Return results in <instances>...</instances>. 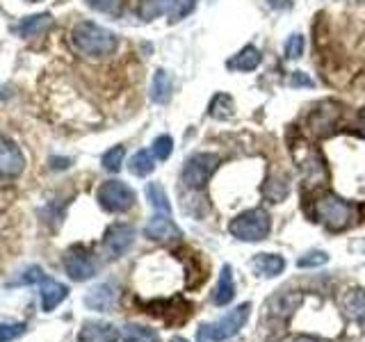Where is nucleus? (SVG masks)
<instances>
[{"label":"nucleus","instance_id":"f257e3e1","mask_svg":"<svg viewBox=\"0 0 365 342\" xmlns=\"http://www.w3.org/2000/svg\"><path fill=\"white\" fill-rule=\"evenodd\" d=\"M71 43L87 57H108L117 51V34L91 21H83L71 30Z\"/></svg>","mask_w":365,"mask_h":342},{"label":"nucleus","instance_id":"f03ea898","mask_svg":"<svg viewBox=\"0 0 365 342\" xmlns=\"http://www.w3.org/2000/svg\"><path fill=\"white\" fill-rule=\"evenodd\" d=\"M315 217L331 233H340L349 228L354 219H356V208L349 201L336 197V194H322L315 201Z\"/></svg>","mask_w":365,"mask_h":342},{"label":"nucleus","instance_id":"7ed1b4c3","mask_svg":"<svg viewBox=\"0 0 365 342\" xmlns=\"http://www.w3.org/2000/svg\"><path fill=\"white\" fill-rule=\"evenodd\" d=\"M292 155H294V162L299 165L302 171V180L308 190H317L322 187L324 182L329 180V169L324 157L319 155V151L315 146H311L308 142H297L292 146Z\"/></svg>","mask_w":365,"mask_h":342},{"label":"nucleus","instance_id":"20e7f679","mask_svg":"<svg viewBox=\"0 0 365 342\" xmlns=\"http://www.w3.org/2000/svg\"><path fill=\"white\" fill-rule=\"evenodd\" d=\"M249 313H251V304H242V306L233 308V311L224 315L222 319L201 326L199 340L201 342H224L228 338H233L237 331L245 326V322L249 319Z\"/></svg>","mask_w":365,"mask_h":342},{"label":"nucleus","instance_id":"39448f33","mask_svg":"<svg viewBox=\"0 0 365 342\" xmlns=\"http://www.w3.org/2000/svg\"><path fill=\"white\" fill-rule=\"evenodd\" d=\"M269 226H272L269 214L260 208H254L235 217L231 224V233L237 239H242V242H260V239L267 237Z\"/></svg>","mask_w":365,"mask_h":342},{"label":"nucleus","instance_id":"423d86ee","mask_svg":"<svg viewBox=\"0 0 365 342\" xmlns=\"http://www.w3.org/2000/svg\"><path fill=\"white\" fill-rule=\"evenodd\" d=\"M220 167V155L215 153H194L182 167V182L190 190H201Z\"/></svg>","mask_w":365,"mask_h":342},{"label":"nucleus","instance_id":"0eeeda50","mask_svg":"<svg viewBox=\"0 0 365 342\" xmlns=\"http://www.w3.org/2000/svg\"><path fill=\"white\" fill-rule=\"evenodd\" d=\"M98 203L108 212H125L133 208L135 192L121 180H108L98 187Z\"/></svg>","mask_w":365,"mask_h":342},{"label":"nucleus","instance_id":"6e6552de","mask_svg":"<svg viewBox=\"0 0 365 342\" xmlns=\"http://www.w3.org/2000/svg\"><path fill=\"white\" fill-rule=\"evenodd\" d=\"M342 117V110L334 100H322L313 108L311 117H308V128L315 137H329L336 130V125Z\"/></svg>","mask_w":365,"mask_h":342},{"label":"nucleus","instance_id":"1a4fd4ad","mask_svg":"<svg viewBox=\"0 0 365 342\" xmlns=\"http://www.w3.org/2000/svg\"><path fill=\"white\" fill-rule=\"evenodd\" d=\"M23 169H26V157L21 148L9 137L0 135V178H19Z\"/></svg>","mask_w":365,"mask_h":342},{"label":"nucleus","instance_id":"9d476101","mask_svg":"<svg viewBox=\"0 0 365 342\" xmlns=\"http://www.w3.org/2000/svg\"><path fill=\"white\" fill-rule=\"evenodd\" d=\"M135 242V228L128 224H114L108 228L106 237H103V247L112 256V258H119L128 251Z\"/></svg>","mask_w":365,"mask_h":342},{"label":"nucleus","instance_id":"9b49d317","mask_svg":"<svg viewBox=\"0 0 365 342\" xmlns=\"http://www.w3.org/2000/svg\"><path fill=\"white\" fill-rule=\"evenodd\" d=\"M64 269L73 281H87L96 274V262L87 251L76 247L64 256Z\"/></svg>","mask_w":365,"mask_h":342},{"label":"nucleus","instance_id":"f8f14e48","mask_svg":"<svg viewBox=\"0 0 365 342\" xmlns=\"http://www.w3.org/2000/svg\"><path fill=\"white\" fill-rule=\"evenodd\" d=\"M144 233H146L148 239H153V242H171V239L180 237L178 226L171 222V214H167V212L153 214L151 219H148Z\"/></svg>","mask_w":365,"mask_h":342},{"label":"nucleus","instance_id":"ddd939ff","mask_svg":"<svg viewBox=\"0 0 365 342\" xmlns=\"http://www.w3.org/2000/svg\"><path fill=\"white\" fill-rule=\"evenodd\" d=\"M117 285L114 283H101L96 285L94 290H89V294L85 296V304L91 308V311H98V313H108L110 308L117 304Z\"/></svg>","mask_w":365,"mask_h":342},{"label":"nucleus","instance_id":"4468645a","mask_svg":"<svg viewBox=\"0 0 365 342\" xmlns=\"http://www.w3.org/2000/svg\"><path fill=\"white\" fill-rule=\"evenodd\" d=\"M39 292H41V308L46 313H51L53 308L60 306L64 299H66V294H68V288L64 283L60 281H55V279H41L39 281Z\"/></svg>","mask_w":365,"mask_h":342},{"label":"nucleus","instance_id":"2eb2a0df","mask_svg":"<svg viewBox=\"0 0 365 342\" xmlns=\"http://www.w3.org/2000/svg\"><path fill=\"white\" fill-rule=\"evenodd\" d=\"M117 340H119V331L112 324H101V322L85 324L78 338V342H117Z\"/></svg>","mask_w":365,"mask_h":342},{"label":"nucleus","instance_id":"dca6fc26","mask_svg":"<svg viewBox=\"0 0 365 342\" xmlns=\"http://www.w3.org/2000/svg\"><path fill=\"white\" fill-rule=\"evenodd\" d=\"M288 190H290V178L283 174V171H272L265 187H262V194H265V199L272 201V203H279L288 197Z\"/></svg>","mask_w":365,"mask_h":342},{"label":"nucleus","instance_id":"f3484780","mask_svg":"<svg viewBox=\"0 0 365 342\" xmlns=\"http://www.w3.org/2000/svg\"><path fill=\"white\" fill-rule=\"evenodd\" d=\"M51 26H53L51 14H34V16L23 19L16 26V32L21 37H37V34H43Z\"/></svg>","mask_w":365,"mask_h":342},{"label":"nucleus","instance_id":"a211bd4d","mask_svg":"<svg viewBox=\"0 0 365 342\" xmlns=\"http://www.w3.org/2000/svg\"><path fill=\"white\" fill-rule=\"evenodd\" d=\"M178 0H140V16L151 21L160 14H174Z\"/></svg>","mask_w":365,"mask_h":342},{"label":"nucleus","instance_id":"6ab92c4d","mask_svg":"<svg viewBox=\"0 0 365 342\" xmlns=\"http://www.w3.org/2000/svg\"><path fill=\"white\" fill-rule=\"evenodd\" d=\"M235 296V283H233V271L231 265H224L222 269V276H220V285L215 290V304L217 306H226L231 304Z\"/></svg>","mask_w":365,"mask_h":342},{"label":"nucleus","instance_id":"aec40b11","mask_svg":"<svg viewBox=\"0 0 365 342\" xmlns=\"http://www.w3.org/2000/svg\"><path fill=\"white\" fill-rule=\"evenodd\" d=\"M342 304H345V311L351 319L365 322V292L363 290H347L345 296H342Z\"/></svg>","mask_w":365,"mask_h":342},{"label":"nucleus","instance_id":"412c9836","mask_svg":"<svg viewBox=\"0 0 365 342\" xmlns=\"http://www.w3.org/2000/svg\"><path fill=\"white\" fill-rule=\"evenodd\" d=\"M254 267L262 276H277V274L283 271L285 260L283 256H274V254H260L254 258Z\"/></svg>","mask_w":365,"mask_h":342},{"label":"nucleus","instance_id":"4be33fe9","mask_svg":"<svg viewBox=\"0 0 365 342\" xmlns=\"http://www.w3.org/2000/svg\"><path fill=\"white\" fill-rule=\"evenodd\" d=\"M258 64H260V51L254 48V46H247V48H242L228 62V66L237 68V71H254Z\"/></svg>","mask_w":365,"mask_h":342},{"label":"nucleus","instance_id":"5701e85b","mask_svg":"<svg viewBox=\"0 0 365 342\" xmlns=\"http://www.w3.org/2000/svg\"><path fill=\"white\" fill-rule=\"evenodd\" d=\"M151 98L155 100V103H167L169 98H171V78H169V73L167 71H155V76H153V83H151Z\"/></svg>","mask_w":365,"mask_h":342},{"label":"nucleus","instance_id":"b1692460","mask_svg":"<svg viewBox=\"0 0 365 342\" xmlns=\"http://www.w3.org/2000/svg\"><path fill=\"white\" fill-rule=\"evenodd\" d=\"M125 342H158V331L142 324H125L123 326Z\"/></svg>","mask_w":365,"mask_h":342},{"label":"nucleus","instance_id":"393cba45","mask_svg":"<svg viewBox=\"0 0 365 342\" xmlns=\"http://www.w3.org/2000/svg\"><path fill=\"white\" fill-rule=\"evenodd\" d=\"M153 153H148V151H137L133 157H130V165H128V169H130V174L133 176H140V178H144V176H148L153 171Z\"/></svg>","mask_w":365,"mask_h":342},{"label":"nucleus","instance_id":"a878e982","mask_svg":"<svg viewBox=\"0 0 365 342\" xmlns=\"http://www.w3.org/2000/svg\"><path fill=\"white\" fill-rule=\"evenodd\" d=\"M146 197H148V203H151L158 212L171 214L169 199H167V194H165V190H163V185H160V182H148V185H146Z\"/></svg>","mask_w":365,"mask_h":342},{"label":"nucleus","instance_id":"bb28decb","mask_svg":"<svg viewBox=\"0 0 365 342\" xmlns=\"http://www.w3.org/2000/svg\"><path fill=\"white\" fill-rule=\"evenodd\" d=\"M233 98L228 94H217L210 103V117L215 119H231L233 117Z\"/></svg>","mask_w":365,"mask_h":342},{"label":"nucleus","instance_id":"cd10ccee","mask_svg":"<svg viewBox=\"0 0 365 342\" xmlns=\"http://www.w3.org/2000/svg\"><path fill=\"white\" fill-rule=\"evenodd\" d=\"M125 0H87V5L91 9L101 11V14H110V16H121Z\"/></svg>","mask_w":365,"mask_h":342},{"label":"nucleus","instance_id":"c85d7f7f","mask_svg":"<svg viewBox=\"0 0 365 342\" xmlns=\"http://www.w3.org/2000/svg\"><path fill=\"white\" fill-rule=\"evenodd\" d=\"M123 155H125L123 146L110 148V151L103 155V167H106L108 171H112V174H117V171L121 169V165H123Z\"/></svg>","mask_w":365,"mask_h":342},{"label":"nucleus","instance_id":"c756f323","mask_svg":"<svg viewBox=\"0 0 365 342\" xmlns=\"http://www.w3.org/2000/svg\"><path fill=\"white\" fill-rule=\"evenodd\" d=\"M171 151H174V140H171L169 135H160L158 140L153 142V146H151V153L158 160H169Z\"/></svg>","mask_w":365,"mask_h":342},{"label":"nucleus","instance_id":"7c9ffc66","mask_svg":"<svg viewBox=\"0 0 365 342\" xmlns=\"http://www.w3.org/2000/svg\"><path fill=\"white\" fill-rule=\"evenodd\" d=\"M329 256L324 254V251H311V254H306L304 258L297 260V265L299 267H319V265H327Z\"/></svg>","mask_w":365,"mask_h":342},{"label":"nucleus","instance_id":"2f4dec72","mask_svg":"<svg viewBox=\"0 0 365 342\" xmlns=\"http://www.w3.org/2000/svg\"><path fill=\"white\" fill-rule=\"evenodd\" d=\"M302 53H304V37L302 34H292L288 43H285V57H288V60H297Z\"/></svg>","mask_w":365,"mask_h":342},{"label":"nucleus","instance_id":"473e14b6","mask_svg":"<svg viewBox=\"0 0 365 342\" xmlns=\"http://www.w3.org/2000/svg\"><path fill=\"white\" fill-rule=\"evenodd\" d=\"M23 331H26V324H0V342L16 340L19 336H23Z\"/></svg>","mask_w":365,"mask_h":342},{"label":"nucleus","instance_id":"72a5a7b5","mask_svg":"<svg viewBox=\"0 0 365 342\" xmlns=\"http://www.w3.org/2000/svg\"><path fill=\"white\" fill-rule=\"evenodd\" d=\"M41 279H43L41 267H28V269L19 276L16 283H19V285H28V283H37V281H41Z\"/></svg>","mask_w":365,"mask_h":342},{"label":"nucleus","instance_id":"f704fd0d","mask_svg":"<svg viewBox=\"0 0 365 342\" xmlns=\"http://www.w3.org/2000/svg\"><path fill=\"white\" fill-rule=\"evenodd\" d=\"M194 5H197V0H178V5H176V11L171 14L169 19L171 21H180L182 16H187L190 11L194 9Z\"/></svg>","mask_w":365,"mask_h":342},{"label":"nucleus","instance_id":"c9c22d12","mask_svg":"<svg viewBox=\"0 0 365 342\" xmlns=\"http://www.w3.org/2000/svg\"><path fill=\"white\" fill-rule=\"evenodd\" d=\"M315 83L311 78H308L304 71H294L292 76H290V87H313Z\"/></svg>","mask_w":365,"mask_h":342},{"label":"nucleus","instance_id":"e433bc0d","mask_svg":"<svg viewBox=\"0 0 365 342\" xmlns=\"http://www.w3.org/2000/svg\"><path fill=\"white\" fill-rule=\"evenodd\" d=\"M354 128H356V133H359V135H363V137H365V108L356 114V121H354Z\"/></svg>","mask_w":365,"mask_h":342},{"label":"nucleus","instance_id":"4c0bfd02","mask_svg":"<svg viewBox=\"0 0 365 342\" xmlns=\"http://www.w3.org/2000/svg\"><path fill=\"white\" fill-rule=\"evenodd\" d=\"M269 7L279 9V11H285V9L292 7V0H269Z\"/></svg>","mask_w":365,"mask_h":342},{"label":"nucleus","instance_id":"58836bf2","mask_svg":"<svg viewBox=\"0 0 365 342\" xmlns=\"http://www.w3.org/2000/svg\"><path fill=\"white\" fill-rule=\"evenodd\" d=\"M171 342H187V340H185V338H174Z\"/></svg>","mask_w":365,"mask_h":342},{"label":"nucleus","instance_id":"ea45409f","mask_svg":"<svg viewBox=\"0 0 365 342\" xmlns=\"http://www.w3.org/2000/svg\"><path fill=\"white\" fill-rule=\"evenodd\" d=\"M28 3H39V0H28Z\"/></svg>","mask_w":365,"mask_h":342},{"label":"nucleus","instance_id":"a19ab883","mask_svg":"<svg viewBox=\"0 0 365 342\" xmlns=\"http://www.w3.org/2000/svg\"><path fill=\"white\" fill-rule=\"evenodd\" d=\"M0 89H3V87H0Z\"/></svg>","mask_w":365,"mask_h":342},{"label":"nucleus","instance_id":"79ce46f5","mask_svg":"<svg viewBox=\"0 0 365 342\" xmlns=\"http://www.w3.org/2000/svg\"><path fill=\"white\" fill-rule=\"evenodd\" d=\"M363 3H365V0H363Z\"/></svg>","mask_w":365,"mask_h":342}]
</instances>
